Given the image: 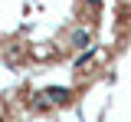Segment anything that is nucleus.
<instances>
[{"label":"nucleus","instance_id":"1","mask_svg":"<svg viewBox=\"0 0 131 122\" xmlns=\"http://www.w3.org/2000/svg\"><path fill=\"white\" fill-rule=\"evenodd\" d=\"M46 92V99L52 106H66V102H72V89H66V86H49V89H43Z\"/></svg>","mask_w":131,"mask_h":122},{"label":"nucleus","instance_id":"4","mask_svg":"<svg viewBox=\"0 0 131 122\" xmlns=\"http://www.w3.org/2000/svg\"><path fill=\"white\" fill-rule=\"evenodd\" d=\"M92 56H95V46H89L85 53H79V59H75V66H85V63H89Z\"/></svg>","mask_w":131,"mask_h":122},{"label":"nucleus","instance_id":"3","mask_svg":"<svg viewBox=\"0 0 131 122\" xmlns=\"http://www.w3.org/2000/svg\"><path fill=\"white\" fill-rule=\"evenodd\" d=\"M30 106H33V109H39V112H46L52 102L46 99V92H33V96H30Z\"/></svg>","mask_w":131,"mask_h":122},{"label":"nucleus","instance_id":"5","mask_svg":"<svg viewBox=\"0 0 131 122\" xmlns=\"http://www.w3.org/2000/svg\"><path fill=\"white\" fill-rule=\"evenodd\" d=\"M98 3H102V0H89V7H98Z\"/></svg>","mask_w":131,"mask_h":122},{"label":"nucleus","instance_id":"2","mask_svg":"<svg viewBox=\"0 0 131 122\" xmlns=\"http://www.w3.org/2000/svg\"><path fill=\"white\" fill-rule=\"evenodd\" d=\"M69 40H72V46H79V50H85V46L92 43V33H89L85 27H75V30H72V36H69Z\"/></svg>","mask_w":131,"mask_h":122}]
</instances>
